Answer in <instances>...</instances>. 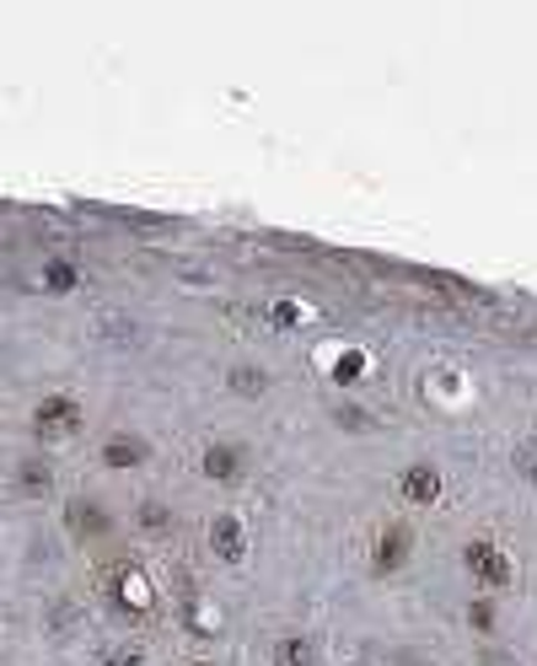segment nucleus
<instances>
[{"mask_svg":"<svg viewBox=\"0 0 537 666\" xmlns=\"http://www.w3.org/2000/svg\"><path fill=\"white\" fill-rule=\"evenodd\" d=\"M462 570H468L484 591H506V586H516V565H510V554L500 543H489V538H473V543L462 548Z\"/></svg>","mask_w":537,"mask_h":666,"instance_id":"obj_1","label":"nucleus"},{"mask_svg":"<svg viewBox=\"0 0 537 666\" xmlns=\"http://www.w3.org/2000/svg\"><path fill=\"white\" fill-rule=\"evenodd\" d=\"M409 554H414V527L409 521H388L371 543V576H403L409 570Z\"/></svg>","mask_w":537,"mask_h":666,"instance_id":"obj_2","label":"nucleus"},{"mask_svg":"<svg viewBox=\"0 0 537 666\" xmlns=\"http://www.w3.org/2000/svg\"><path fill=\"white\" fill-rule=\"evenodd\" d=\"M199 473H205L209 484L237 489L242 479H247V447H242V441H232V435L205 441V452H199Z\"/></svg>","mask_w":537,"mask_h":666,"instance_id":"obj_3","label":"nucleus"},{"mask_svg":"<svg viewBox=\"0 0 537 666\" xmlns=\"http://www.w3.org/2000/svg\"><path fill=\"white\" fill-rule=\"evenodd\" d=\"M81 424H87V414H81V403H76L70 393L43 398V403L32 409V430H38V441H70Z\"/></svg>","mask_w":537,"mask_h":666,"instance_id":"obj_4","label":"nucleus"},{"mask_svg":"<svg viewBox=\"0 0 537 666\" xmlns=\"http://www.w3.org/2000/svg\"><path fill=\"white\" fill-rule=\"evenodd\" d=\"M209 554H215L226 570H237L242 559H247V527H242V516H232V511L209 516Z\"/></svg>","mask_w":537,"mask_h":666,"instance_id":"obj_5","label":"nucleus"},{"mask_svg":"<svg viewBox=\"0 0 537 666\" xmlns=\"http://www.w3.org/2000/svg\"><path fill=\"white\" fill-rule=\"evenodd\" d=\"M65 527H70V538H81V543H97V538H108L114 532V516H108V506L102 500H70L65 506Z\"/></svg>","mask_w":537,"mask_h":666,"instance_id":"obj_6","label":"nucleus"},{"mask_svg":"<svg viewBox=\"0 0 537 666\" xmlns=\"http://www.w3.org/2000/svg\"><path fill=\"white\" fill-rule=\"evenodd\" d=\"M398 494H403L409 506H436V500H441V468H436V462L398 468Z\"/></svg>","mask_w":537,"mask_h":666,"instance_id":"obj_7","label":"nucleus"},{"mask_svg":"<svg viewBox=\"0 0 537 666\" xmlns=\"http://www.w3.org/2000/svg\"><path fill=\"white\" fill-rule=\"evenodd\" d=\"M146 457H150V441H146V435H135V430H114V435L102 441V468H114V473L140 468Z\"/></svg>","mask_w":537,"mask_h":666,"instance_id":"obj_8","label":"nucleus"},{"mask_svg":"<svg viewBox=\"0 0 537 666\" xmlns=\"http://www.w3.org/2000/svg\"><path fill=\"white\" fill-rule=\"evenodd\" d=\"M11 479H17L22 500H43V494H55V462L49 457H22Z\"/></svg>","mask_w":537,"mask_h":666,"instance_id":"obj_9","label":"nucleus"},{"mask_svg":"<svg viewBox=\"0 0 537 666\" xmlns=\"http://www.w3.org/2000/svg\"><path fill=\"white\" fill-rule=\"evenodd\" d=\"M226 388H232V398H264L274 388V376L258 361H237L226 371Z\"/></svg>","mask_w":537,"mask_h":666,"instance_id":"obj_10","label":"nucleus"},{"mask_svg":"<svg viewBox=\"0 0 537 666\" xmlns=\"http://www.w3.org/2000/svg\"><path fill=\"white\" fill-rule=\"evenodd\" d=\"M274 666H318V645L306 635H280L274 639Z\"/></svg>","mask_w":537,"mask_h":666,"instance_id":"obj_11","label":"nucleus"},{"mask_svg":"<svg viewBox=\"0 0 537 666\" xmlns=\"http://www.w3.org/2000/svg\"><path fill=\"white\" fill-rule=\"evenodd\" d=\"M333 424H339L344 435H371V430H377V414L360 409L355 398H344V403H333Z\"/></svg>","mask_w":537,"mask_h":666,"instance_id":"obj_12","label":"nucleus"},{"mask_svg":"<svg viewBox=\"0 0 537 666\" xmlns=\"http://www.w3.org/2000/svg\"><path fill=\"white\" fill-rule=\"evenodd\" d=\"M510 468H516L521 484H537V435H521V441L510 447Z\"/></svg>","mask_w":537,"mask_h":666,"instance_id":"obj_13","label":"nucleus"},{"mask_svg":"<svg viewBox=\"0 0 537 666\" xmlns=\"http://www.w3.org/2000/svg\"><path fill=\"white\" fill-rule=\"evenodd\" d=\"M135 521H140V532L162 538V532H173V506H162V500H146V506L135 511Z\"/></svg>","mask_w":537,"mask_h":666,"instance_id":"obj_14","label":"nucleus"},{"mask_svg":"<svg viewBox=\"0 0 537 666\" xmlns=\"http://www.w3.org/2000/svg\"><path fill=\"white\" fill-rule=\"evenodd\" d=\"M468 629H473V635H495V629H500V607L489 603V597H473V603H468Z\"/></svg>","mask_w":537,"mask_h":666,"instance_id":"obj_15","label":"nucleus"},{"mask_svg":"<svg viewBox=\"0 0 537 666\" xmlns=\"http://www.w3.org/2000/svg\"><path fill=\"white\" fill-rule=\"evenodd\" d=\"M43 285H49V291H70V285H76V264H70V258H55V264L43 270Z\"/></svg>","mask_w":537,"mask_h":666,"instance_id":"obj_16","label":"nucleus"},{"mask_svg":"<svg viewBox=\"0 0 537 666\" xmlns=\"http://www.w3.org/2000/svg\"><path fill=\"white\" fill-rule=\"evenodd\" d=\"M301 317H306V312H301L296 302H274V312H268V323H274V329H296Z\"/></svg>","mask_w":537,"mask_h":666,"instance_id":"obj_17","label":"nucleus"},{"mask_svg":"<svg viewBox=\"0 0 537 666\" xmlns=\"http://www.w3.org/2000/svg\"><path fill=\"white\" fill-rule=\"evenodd\" d=\"M102 666H146V650H140V645H119V650H108Z\"/></svg>","mask_w":537,"mask_h":666,"instance_id":"obj_18","label":"nucleus"},{"mask_svg":"<svg viewBox=\"0 0 537 666\" xmlns=\"http://www.w3.org/2000/svg\"><path fill=\"white\" fill-rule=\"evenodd\" d=\"M76 624V603H55V613H49V629H70Z\"/></svg>","mask_w":537,"mask_h":666,"instance_id":"obj_19","label":"nucleus"},{"mask_svg":"<svg viewBox=\"0 0 537 666\" xmlns=\"http://www.w3.org/2000/svg\"><path fill=\"white\" fill-rule=\"evenodd\" d=\"M360 371H365V361H360V355H350V361H339V365H333V376H339V382H355Z\"/></svg>","mask_w":537,"mask_h":666,"instance_id":"obj_20","label":"nucleus"},{"mask_svg":"<svg viewBox=\"0 0 537 666\" xmlns=\"http://www.w3.org/2000/svg\"><path fill=\"white\" fill-rule=\"evenodd\" d=\"M188 666H215V662H188Z\"/></svg>","mask_w":537,"mask_h":666,"instance_id":"obj_21","label":"nucleus"}]
</instances>
